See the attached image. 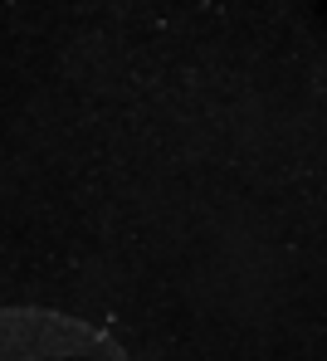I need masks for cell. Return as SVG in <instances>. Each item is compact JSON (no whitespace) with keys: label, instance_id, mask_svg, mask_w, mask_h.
<instances>
[{"label":"cell","instance_id":"1","mask_svg":"<svg viewBox=\"0 0 327 361\" xmlns=\"http://www.w3.org/2000/svg\"><path fill=\"white\" fill-rule=\"evenodd\" d=\"M132 361V352L108 332L59 307L10 302L0 307V361Z\"/></svg>","mask_w":327,"mask_h":361}]
</instances>
